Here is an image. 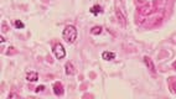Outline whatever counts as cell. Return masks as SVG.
<instances>
[{
    "label": "cell",
    "instance_id": "10",
    "mask_svg": "<svg viewBox=\"0 0 176 99\" xmlns=\"http://www.w3.org/2000/svg\"><path fill=\"white\" fill-rule=\"evenodd\" d=\"M14 26L18 27V29H24V27H25V25L21 23L20 20H15V21H14Z\"/></svg>",
    "mask_w": 176,
    "mask_h": 99
},
{
    "label": "cell",
    "instance_id": "3",
    "mask_svg": "<svg viewBox=\"0 0 176 99\" xmlns=\"http://www.w3.org/2000/svg\"><path fill=\"white\" fill-rule=\"evenodd\" d=\"M53 93L57 95V97H61L63 93H65V90H63V86L61 82H57L53 84Z\"/></svg>",
    "mask_w": 176,
    "mask_h": 99
},
{
    "label": "cell",
    "instance_id": "2",
    "mask_svg": "<svg viewBox=\"0 0 176 99\" xmlns=\"http://www.w3.org/2000/svg\"><path fill=\"white\" fill-rule=\"evenodd\" d=\"M53 55H55V57L57 58V60H62V58H65V56H66V51H65V47H63L62 44H56L53 46Z\"/></svg>",
    "mask_w": 176,
    "mask_h": 99
},
{
    "label": "cell",
    "instance_id": "5",
    "mask_svg": "<svg viewBox=\"0 0 176 99\" xmlns=\"http://www.w3.org/2000/svg\"><path fill=\"white\" fill-rule=\"evenodd\" d=\"M65 68H66V74H68V76H72V74L76 73V68H74V66L72 65L71 62H67Z\"/></svg>",
    "mask_w": 176,
    "mask_h": 99
},
{
    "label": "cell",
    "instance_id": "12",
    "mask_svg": "<svg viewBox=\"0 0 176 99\" xmlns=\"http://www.w3.org/2000/svg\"><path fill=\"white\" fill-rule=\"evenodd\" d=\"M9 98H19V95L15 94V93H10V94H9Z\"/></svg>",
    "mask_w": 176,
    "mask_h": 99
},
{
    "label": "cell",
    "instance_id": "4",
    "mask_svg": "<svg viewBox=\"0 0 176 99\" xmlns=\"http://www.w3.org/2000/svg\"><path fill=\"white\" fill-rule=\"evenodd\" d=\"M144 63H145V66L151 71V72H155V66H154V62H153V60L150 57L145 56V57H144Z\"/></svg>",
    "mask_w": 176,
    "mask_h": 99
},
{
    "label": "cell",
    "instance_id": "6",
    "mask_svg": "<svg viewBox=\"0 0 176 99\" xmlns=\"http://www.w3.org/2000/svg\"><path fill=\"white\" fill-rule=\"evenodd\" d=\"M26 79L29 81V82H36V81H39V74L36 73V72H29L26 74Z\"/></svg>",
    "mask_w": 176,
    "mask_h": 99
},
{
    "label": "cell",
    "instance_id": "1",
    "mask_svg": "<svg viewBox=\"0 0 176 99\" xmlns=\"http://www.w3.org/2000/svg\"><path fill=\"white\" fill-rule=\"evenodd\" d=\"M62 37L69 44H73L77 40V29L73 25H67L62 32Z\"/></svg>",
    "mask_w": 176,
    "mask_h": 99
},
{
    "label": "cell",
    "instance_id": "9",
    "mask_svg": "<svg viewBox=\"0 0 176 99\" xmlns=\"http://www.w3.org/2000/svg\"><path fill=\"white\" fill-rule=\"evenodd\" d=\"M91 33H92V35H101V33H102V27H101V26H94V27H92V30H91Z\"/></svg>",
    "mask_w": 176,
    "mask_h": 99
},
{
    "label": "cell",
    "instance_id": "13",
    "mask_svg": "<svg viewBox=\"0 0 176 99\" xmlns=\"http://www.w3.org/2000/svg\"><path fill=\"white\" fill-rule=\"evenodd\" d=\"M172 88H174V92H175V93H176V83L174 84V87H172Z\"/></svg>",
    "mask_w": 176,
    "mask_h": 99
},
{
    "label": "cell",
    "instance_id": "8",
    "mask_svg": "<svg viewBox=\"0 0 176 99\" xmlns=\"http://www.w3.org/2000/svg\"><path fill=\"white\" fill-rule=\"evenodd\" d=\"M91 14H93V15H98V14H101L102 12V8H101V5H94L91 8Z\"/></svg>",
    "mask_w": 176,
    "mask_h": 99
},
{
    "label": "cell",
    "instance_id": "11",
    "mask_svg": "<svg viewBox=\"0 0 176 99\" xmlns=\"http://www.w3.org/2000/svg\"><path fill=\"white\" fill-rule=\"evenodd\" d=\"M44 89H45V87H44V86H40V87H37L36 89H35V92H36V93H39V92H42Z\"/></svg>",
    "mask_w": 176,
    "mask_h": 99
},
{
    "label": "cell",
    "instance_id": "14",
    "mask_svg": "<svg viewBox=\"0 0 176 99\" xmlns=\"http://www.w3.org/2000/svg\"><path fill=\"white\" fill-rule=\"evenodd\" d=\"M174 68H176V62H175V63H174Z\"/></svg>",
    "mask_w": 176,
    "mask_h": 99
},
{
    "label": "cell",
    "instance_id": "7",
    "mask_svg": "<svg viewBox=\"0 0 176 99\" xmlns=\"http://www.w3.org/2000/svg\"><path fill=\"white\" fill-rule=\"evenodd\" d=\"M102 57H103V60H105V61H112V60L115 58V55H114L113 52L104 51V52L102 53Z\"/></svg>",
    "mask_w": 176,
    "mask_h": 99
}]
</instances>
